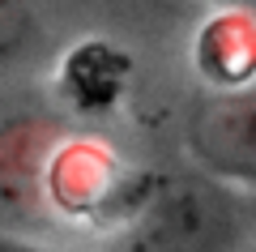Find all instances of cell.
Listing matches in <instances>:
<instances>
[{
	"instance_id": "7",
	"label": "cell",
	"mask_w": 256,
	"mask_h": 252,
	"mask_svg": "<svg viewBox=\"0 0 256 252\" xmlns=\"http://www.w3.org/2000/svg\"><path fill=\"white\" fill-rule=\"evenodd\" d=\"M0 252H56V248L34 243V239H22V235H0Z\"/></svg>"
},
{
	"instance_id": "3",
	"label": "cell",
	"mask_w": 256,
	"mask_h": 252,
	"mask_svg": "<svg viewBox=\"0 0 256 252\" xmlns=\"http://www.w3.org/2000/svg\"><path fill=\"white\" fill-rule=\"evenodd\" d=\"M56 145V128L38 120L0 124V214H26L34 201H47V167Z\"/></svg>"
},
{
	"instance_id": "2",
	"label": "cell",
	"mask_w": 256,
	"mask_h": 252,
	"mask_svg": "<svg viewBox=\"0 0 256 252\" xmlns=\"http://www.w3.org/2000/svg\"><path fill=\"white\" fill-rule=\"evenodd\" d=\"M184 145H188L196 171L226 188L252 192L256 180V94L244 90H214L192 103L184 120Z\"/></svg>"
},
{
	"instance_id": "8",
	"label": "cell",
	"mask_w": 256,
	"mask_h": 252,
	"mask_svg": "<svg viewBox=\"0 0 256 252\" xmlns=\"http://www.w3.org/2000/svg\"><path fill=\"white\" fill-rule=\"evenodd\" d=\"M218 5L230 13H252V0H218Z\"/></svg>"
},
{
	"instance_id": "4",
	"label": "cell",
	"mask_w": 256,
	"mask_h": 252,
	"mask_svg": "<svg viewBox=\"0 0 256 252\" xmlns=\"http://www.w3.org/2000/svg\"><path fill=\"white\" fill-rule=\"evenodd\" d=\"M196 64L214 90H244L252 86L256 43H252V13H218L196 39Z\"/></svg>"
},
{
	"instance_id": "1",
	"label": "cell",
	"mask_w": 256,
	"mask_h": 252,
	"mask_svg": "<svg viewBox=\"0 0 256 252\" xmlns=\"http://www.w3.org/2000/svg\"><path fill=\"white\" fill-rule=\"evenodd\" d=\"M111 252H244L252 239V192L201 171L132 184Z\"/></svg>"
},
{
	"instance_id": "5",
	"label": "cell",
	"mask_w": 256,
	"mask_h": 252,
	"mask_svg": "<svg viewBox=\"0 0 256 252\" xmlns=\"http://www.w3.org/2000/svg\"><path fill=\"white\" fill-rule=\"evenodd\" d=\"M124 77H128V60L116 52L111 43H82L68 52L60 69V81H64V94L86 111H98V107H111L124 90Z\"/></svg>"
},
{
	"instance_id": "6",
	"label": "cell",
	"mask_w": 256,
	"mask_h": 252,
	"mask_svg": "<svg viewBox=\"0 0 256 252\" xmlns=\"http://www.w3.org/2000/svg\"><path fill=\"white\" fill-rule=\"evenodd\" d=\"M38 43V13L30 0H0V69L18 64Z\"/></svg>"
}]
</instances>
